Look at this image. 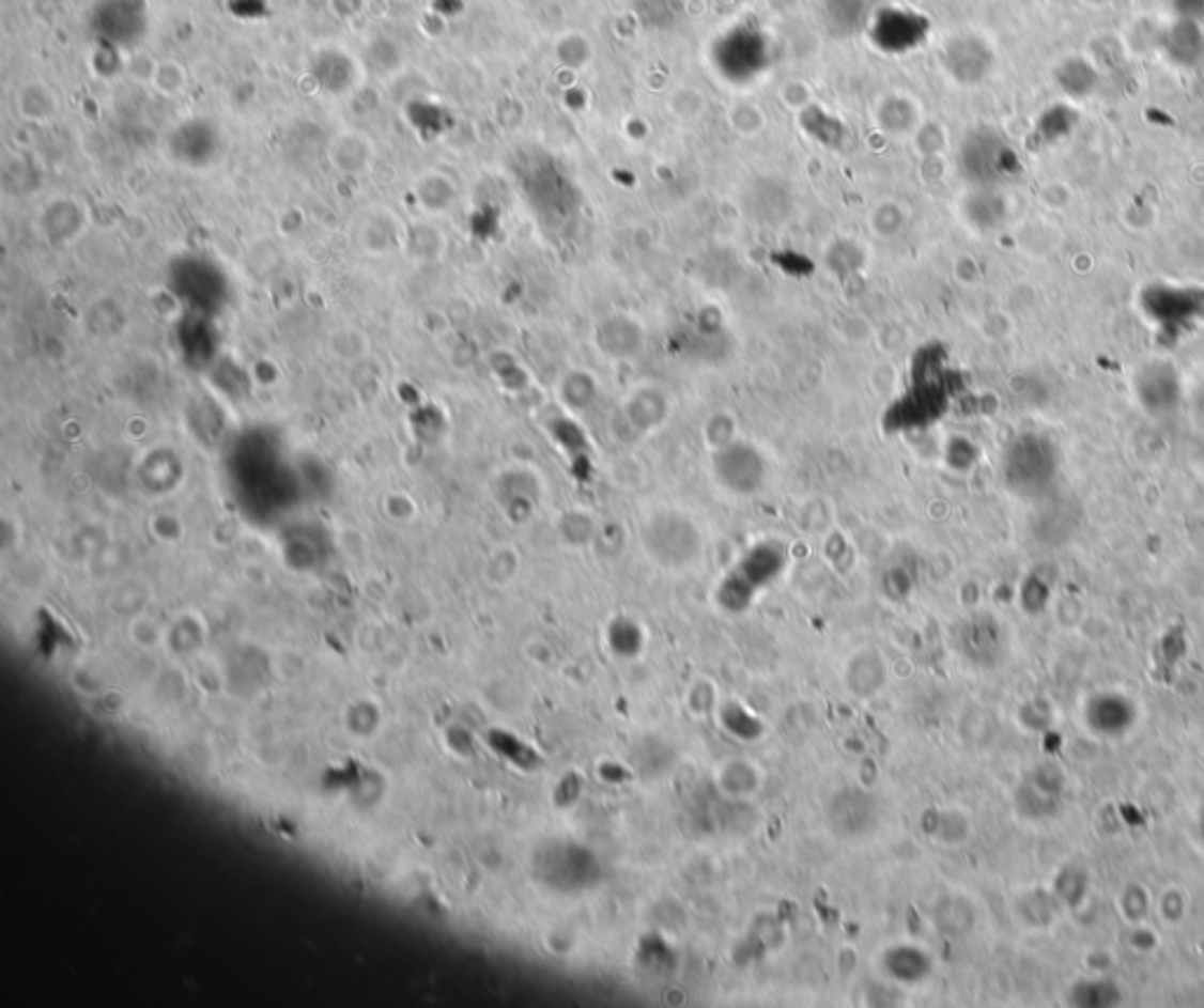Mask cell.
I'll use <instances>...</instances> for the list:
<instances>
[{
  "label": "cell",
  "mask_w": 1204,
  "mask_h": 1008,
  "mask_svg": "<svg viewBox=\"0 0 1204 1008\" xmlns=\"http://www.w3.org/2000/svg\"><path fill=\"white\" fill-rule=\"evenodd\" d=\"M649 560L668 572H682L699 560L704 548L701 529L680 510H659L647 517L640 531Z\"/></svg>",
  "instance_id": "6da1fadb"
},
{
  "label": "cell",
  "mask_w": 1204,
  "mask_h": 1008,
  "mask_svg": "<svg viewBox=\"0 0 1204 1008\" xmlns=\"http://www.w3.org/2000/svg\"><path fill=\"white\" fill-rule=\"evenodd\" d=\"M784 569V553L778 545L765 543L755 545V548L743 557L735 567V572L727 576L720 586L717 598L727 609H743L755 598V592L765 588L767 584L782 574Z\"/></svg>",
  "instance_id": "7a4b0ae2"
},
{
  "label": "cell",
  "mask_w": 1204,
  "mask_h": 1008,
  "mask_svg": "<svg viewBox=\"0 0 1204 1008\" xmlns=\"http://www.w3.org/2000/svg\"><path fill=\"white\" fill-rule=\"evenodd\" d=\"M713 476L723 490L735 496L758 494L767 482V459L762 449L746 440H729L715 447Z\"/></svg>",
  "instance_id": "3957f363"
},
{
  "label": "cell",
  "mask_w": 1204,
  "mask_h": 1008,
  "mask_svg": "<svg viewBox=\"0 0 1204 1008\" xmlns=\"http://www.w3.org/2000/svg\"><path fill=\"white\" fill-rule=\"evenodd\" d=\"M880 802L864 788H843L825 804V821L840 839H864L880 827Z\"/></svg>",
  "instance_id": "277c9868"
},
{
  "label": "cell",
  "mask_w": 1204,
  "mask_h": 1008,
  "mask_svg": "<svg viewBox=\"0 0 1204 1008\" xmlns=\"http://www.w3.org/2000/svg\"><path fill=\"white\" fill-rule=\"evenodd\" d=\"M546 872H549V884H553V888L568 894H580V891H588V888H593L600 882L602 865L598 863V856L588 847L574 844V841H565V844L553 847Z\"/></svg>",
  "instance_id": "5b68a950"
},
{
  "label": "cell",
  "mask_w": 1204,
  "mask_h": 1008,
  "mask_svg": "<svg viewBox=\"0 0 1204 1008\" xmlns=\"http://www.w3.org/2000/svg\"><path fill=\"white\" fill-rule=\"evenodd\" d=\"M643 327L629 315H609L602 320L596 329V343L602 355L614 360H626L640 353L643 348Z\"/></svg>",
  "instance_id": "8992f818"
},
{
  "label": "cell",
  "mask_w": 1204,
  "mask_h": 1008,
  "mask_svg": "<svg viewBox=\"0 0 1204 1008\" xmlns=\"http://www.w3.org/2000/svg\"><path fill=\"white\" fill-rule=\"evenodd\" d=\"M845 680L849 692L856 696L868 698L873 694H878L884 684L882 658L876 654V651H859V654L849 661Z\"/></svg>",
  "instance_id": "52a82bcc"
},
{
  "label": "cell",
  "mask_w": 1204,
  "mask_h": 1008,
  "mask_svg": "<svg viewBox=\"0 0 1204 1008\" xmlns=\"http://www.w3.org/2000/svg\"><path fill=\"white\" fill-rule=\"evenodd\" d=\"M372 153V141L362 133H341L329 149L333 162L344 172H360L368 168Z\"/></svg>",
  "instance_id": "ba28073f"
},
{
  "label": "cell",
  "mask_w": 1204,
  "mask_h": 1008,
  "mask_svg": "<svg viewBox=\"0 0 1204 1008\" xmlns=\"http://www.w3.org/2000/svg\"><path fill=\"white\" fill-rule=\"evenodd\" d=\"M925 962L927 959L917 950H911V947H894V950H890L887 957H884V968H887L890 976H894L896 980L915 982L917 978L925 976L927 971Z\"/></svg>",
  "instance_id": "9c48e42d"
},
{
  "label": "cell",
  "mask_w": 1204,
  "mask_h": 1008,
  "mask_svg": "<svg viewBox=\"0 0 1204 1008\" xmlns=\"http://www.w3.org/2000/svg\"><path fill=\"white\" fill-rule=\"evenodd\" d=\"M33 97H35V94H33L31 86H27L21 92H17V111H21V115L27 118V121H35V123L50 121V118H52L55 111H57V97H55V94L43 86L41 99L35 102Z\"/></svg>",
  "instance_id": "30bf717a"
},
{
  "label": "cell",
  "mask_w": 1204,
  "mask_h": 1008,
  "mask_svg": "<svg viewBox=\"0 0 1204 1008\" xmlns=\"http://www.w3.org/2000/svg\"><path fill=\"white\" fill-rule=\"evenodd\" d=\"M370 343L368 339L362 337L360 329H353V327H344V329H337L335 337H333V351L335 355L344 360H360L365 353H368Z\"/></svg>",
  "instance_id": "8fae6325"
},
{
  "label": "cell",
  "mask_w": 1204,
  "mask_h": 1008,
  "mask_svg": "<svg viewBox=\"0 0 1204 1008\" xmlns=\"http://www.w3.org/2000/svg\"><path fill=\"white\" fill-rule=\"evenodd\" d=\"M151 82L153 88L165 94V97H176V94H182L186 88V74L176 62H163L156 64Z\"/></svg>",
  "instance_id": "7c38bea8"
}]
</instances>
